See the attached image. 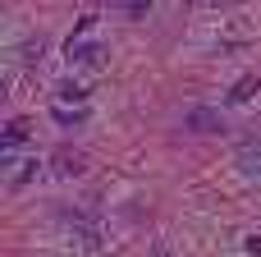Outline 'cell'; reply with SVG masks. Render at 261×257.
Segmentation results:
<instances>
[{
    "label": "cell",
    "instance_id": "8992f818",
    "mask_svg": "<svg viewBox=\"0 0 261 257\" xmlns=\"http://www.w3.org/2000/svg\"><path fill=\"white\" fill-rule=\"evenodd\" d=\"M50 120H55V124H64V129H78V124L87 120V110H83V106H78V110H69V106L60 101V106L50 110Z\"/></svg>",
    "mask_w": 261,
    "mask_h": 257
},
{
    "label": "cell",
    "instance_id": "5b68a950",
    "mask_svg": "<svg viewBox=\"0 0 261 257\" xmlns=\"http://www.w3.org/2000/svg\"><path fill=\"white\" fill-rule=\"evenodd\" d=\"M28 143V120H9L5 124V152H18Z\"/></svg>",
    "mask_w": 261,
    "mask_h": 257
},
{
    "label": "cell",
    "instance_id": "6da1fadb",
    "mask_svg": "<svg viewBox=\"0 0 261 257\" xmlns=\"http://www.w3.org/2000/svg\"><path fill=\"white\" fill-rule=\"evenodd\" d=\"M184 129L188 133H225V115L211 106H193V110H184Z\"/></svg>",
    "mask_w": 261,
    "mask_h": 257
},
{
    "label": "cell",
    "instance_id": "ba28073f",
    "mask_svg": "<svg viewBox=\"0 0 261 257\" xmlns=\"http://www.w3.org/2000/svg\"><path fill=\"white\" fill-rule=\"evenodd\" d=\"M239 170L243 175H261V147H243L239 152Z\"/></svg>",
    "mask_w": 261,
    "mask_h": 257
},
{
    "label": "cell",
    "instance_id": "30bf717a",
    "mask_svg": "<svg viewBox=\"0 0 261 257\" xmlns=\"http://www.w3.org/2000/svg\"><path fill=\"white\" fill-rule=\"evenodd\" d=\"M23 51H28V60H41V51H46V41H41V37H37V41H28V46H23Z\"/></svg>",
    "mask_w": 261,
    "mask_h": 257
},
{
    "label": "cell",
    "instance_id": "277c9868",
    "mask_svg": "<svg viewBox=\"0 0 261 257\" xmlns=\"http://www.w3.org/2000/svg\"><path fill=\"white\" fill-rule=\"evenodd\" d=\"M55 170H60V175H83V170H87V156L60 147V152H55Z\"/></svg>",
    "mask_w": 261,
    "mask_h": 257
},
{
    "label": "cell",
    "instance_id": "7a4b0ae2",
    "mask_svg": "<svg viewBox=\"0 0 261 257\" xmlns=\"http://www.w3.org/2000/svg\"><path fill=\"white\" fill-rule=\"evenodd\" d=\"M69 60L73 64H101L106 60V46L101 41H87V37H69Z\"/></svg>",
    "mask_w": 261,
    "mask_h": 257
},
{
    "label": "cell",
    "instance_id": "7c38bea8",
    "mask_svg": "<svg viewBox=\"0 0 261 257\" xmlns=\"http://www.w3.org/2000/svg\"><path fill=\"white\" fill-rule=\"evenodd\" d=\"M156 257H170V253H165V248H156Z\"/></svg>",
    "mask_w": 261,
    "mask_h": 257
},
{
    "label": "cell",
    "instance_id": "9c48e42d",
    "mask_svg": "<svg viewBox=\"0 0 261 257\" xmlns=\"http://www.w3.org/2000/svg\"><path fill=\"white\" fill-rule=\"evenodd\" d=\"M124 14H128V18H142V14H151V0H128Z\"/></svg>",
    "mask_w": 261,
    "mask_h": 257
},
{
    "label": "cell",
    "instance_id": "8fae6325",
    "mask_svg": "<svg viewBox=\"0 0 261 257\" xmlns=\"http://www.w3.org/2000/svg\"><path fill=\"white\" fill-rule=\"evenodd\" d=\"M248 253H261V235H252V239H248Z\"/></svg>",
    "mask_w": 261,
    "mask_h": 257
},
{
    "label": "cell",
    "instance_id": "3957f363",
    "mask_svg": "<svg viewBox=\"0 0 261 257\" xmlns=\"http://www.w3.org/2000/svg\"><path fill=\"white\" fill-rule=\"evenodd\" d=\"M257 92H261V78H257V74H243V78L229 87V106H248Z\"/></svg>",
    "mask_w": 261,
    "mask_h": 257
},
{
    "label": "cell",
    "instance_id": "52a82bcc",
    "mask_svg": "<svg viewBox=\"0 0 261 257\" xmlns=\"http://www.w3.org/2000/svg\"><path fill=\"white\" fill-rule=\"evenodd\" d=\"M55 97H60L64 106H69V101H73V106H83V101H87V87L69 78V83H60V87H55Z\"/></svg>",
    "mask_w": 261,
    "mask_h": 257
}]
</instances>
